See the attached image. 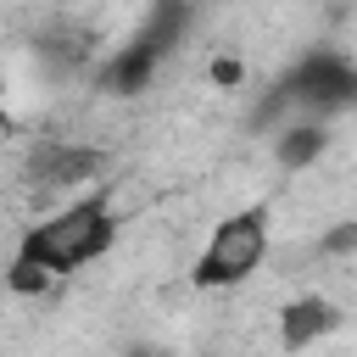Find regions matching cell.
I'll return each mask as SVG.
<instances>
[{"instance_id": "cell-1", "label": "cell", "mask_w": 357, "mask_h": 357, "mask_svg": "<svg viewBox=\"0 0 357 357\" xmlns=\"http://www.w3.org/2000/svg\"><path fill=\"white\" fill-rule=\"evenodd\" d=\"M112 240H117L112 206H106V201H73V206H61L56 218L28 223L22 240H17V257H33V262L50 268V273H73V268L95 262Z\"/></svg>"}, {"instance_id": "cell-2", "label": "cell", "mask_w": 357, "mask_h": 357, "mask_svg": "<svg viewBox=\"0 0 357 357\" xmlns=\"http://www.w3.org/2000/svg\"><path fill=\"white\" fill-rule=\"evenodd\" d=\"M262 251H268V212H234L212 229L201 262H195V284L201 290H218V284H240L262 268Z\"/></svg>"}, {"instance_id": "cell-3", "label": "cell", "mask_w": 357, "mask_h": 357, "mask_svg": "<svg viewBox=\"0 0 357 357\" xmlns=\"http://www.w3.org/2000/svg\"><path fill=\"white\" fill-rule=\"evenodd\" d=\"M340 324V312L324 301V296H301V301H290L284 312H279V340L290 346V351H301V346H312L318 335H329Z\"/></svg>"}, {"instance_id": "cell-4", "label": "cell", "mask_w": 357, "mask_h": 357, "mask_svg": "<svg viewBox=\"0 0 357 357\" xmlns=\"http://www.w3.org/2000/svg\"><path fill=\"white\" fill-rule=\"evenodd\" d=\"M324 139H329V134H324L318 123H296V128H284V134L273 139V156H279V167L296 173V167H307V162L324 151Z\"/></svg>"}, {"instance_id": "cell-5", "label": "cell", "mask_w": 357, "mask_h": 357, "mask_svg": "<svg viewBox=\"0 0 357 357\" xmlns=\"http://www.w3.org/2000/svg\"><path fill=\"white\" fill-rule=\"evenodd\" d=\"M50 279H56V273H50V268H39L33 257H17V262L6 268V284H11L17 296H45V290H50Z\"/></svg>"}, {"instance_id": "cell-6", "label": "cell", "mask_w": 357, "mask_h": 357, "mask_svg": "<svg viewBox=\"0 0 357 357\" xmlns=\"http://www.w3.org/2000/svg\"><path fill=\"white\" fill-rule=\"evenodd\" d=\"M340 251H357V223H340L324 234V257H340Z\"/></svg>"}, {"instance_id": "cell-7", "label": "cell", "mask_w": 357, "mask_h": 357, "mask_svg": "<svg viewBox=\"0 0 357 357\" xmlns=\"http://www.w3.org/2000/svg\"><path fill=\"white\" fill-rule=\"evenodd\" d=\"M212 78H218V84H240V61H223V56H218V61H212Z\"/></svg>"}, {"instance_id": "cell-8", "label": "cell", "mask_w": 357, "mask_h": 357, "mask_svg": "<svg viewBox=\"0 0 357 357\" xmlns=\"http://www.w3.org/2000/svg\"><path fill=\"white\" fill-rule=\"evenodd\" d=\"M0 134H6V117H0Z\"/></svg>"}, {"instance_id": "cell-9", "label": "cell", "mask_w": 357, "mask_h": 357, "mask_svg": "<svg viewBox=\"0 0 357 357\" xmlns=\"http://www.w3.org/2000/svg\"><path fill=\"white\" fill-rule=\"evenodd\" d=\"M0 89H6V78H0Z\"/></svg>"}]
</instances>
